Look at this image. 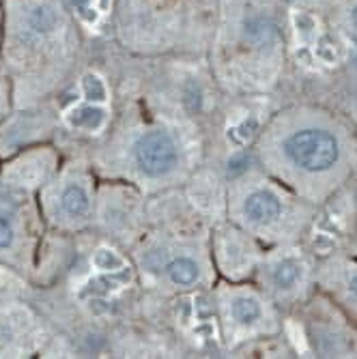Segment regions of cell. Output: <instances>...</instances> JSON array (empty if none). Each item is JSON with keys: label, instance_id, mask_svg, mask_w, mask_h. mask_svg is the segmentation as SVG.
Returning <instances> with one entry per match:
<instances>
[{"label": "cell", "instance_id": "cell-1", "mask_svg": "<svg viewBox=\"0 0 357 359\" xmlns=\"http://www.w3.org/2000/svg\"><path fill=\"white\" fill-rule=\"evenodd\" d=\"M284 151L293 159V164H297L306 172L330 170L340 157L336 136L332 132H325V129H302V132H295L284 142Z\"/></svg>", "mask_w": 357, "mask_h": 359}, {"label": "cell", "instance_id": "cell-2", "mask_svg": "<svg viewBox=\"0 0 357 359\" xmlns=\"http://www.w3.org/2000/svg\"><path fill=\"white\" fill-rule=\"evenodd\" d=\"M132 155L136 166L147 177H161L168 175L179 159L177 142L170 138V134L161 132V129H153V132H144L132 147Z\"/></svg>", "mask_w": 357, "mask_h": 359}, {"label": "cell", "instance_id": "cell-3", "mask_svg": "<svg viewBox=\"0 0 357 359\" xmlns=\"http://www.w3.org/2000/svg\"><path fill=\"white\" fill-rule=\"evenodd\" d=\"M22 215H24V196L15 191L0 194V258L15 260L20 258L24 233H22Z\"/></svg>", "mask_w": 357, "mask_h": 359}, {"label": "cell", "instance_id": "cell-4", "mask_svg": "<svg viewBox=\"0 0 357 359\" xmlns=\"http://www.w3.org/2000/svg\"><path fill=\"white\" fill-rule=\"evenodd\" d=\"M90 209H93V198L86 181L82 177L65 179L56 194V213L60 215V219L82 224L90 215Z\"/></svg>", "mask_w": 357, "mask_h": 359}, {"label": "cell", "instance_id": "cell-5", "mask_svg": "<svg viewBox=\"0 0 357 359\" xmlns=\"http://www.w3.org/2000/svg\"><path fill=\"white\" fill-rule=\"evenodd\" d=\"M65 121L72 129H78V132H86V134H97L106 127L108 121V112L100 106V104H86V106H76L72 108L67 114H65Z\"/></svg>", "mask_w": 357, "mask_h": 359}, {"label": "cell", "instance_id": "cell-6", "mask_svg": "<svg viewBox=\"0 0 357 359\" xmlns=\"http://www.w3.org/2000/svg\"><path fill=\"white\" fill-rule=\"evenodd\" d=\"M243 211H245L248 219H252L256 224H271L274 219L280 217L282 207L271 191H254L248 196Z\"/></svg>", "mask_w": 357, "mask_h": 359}, {"label": "cell", "instance_id": "cell-7", "mask_svg": "<svg viewBox=\"0 0 357 359\" xmlns=\"http://www.w3.org/2000/svg\"><path fill=\"white\" fill-rule=\"evenodd\" d=\"M58 28V13L52 5H35L26 13V30L35 35H52Z\"/></svg>", "mask_w": 357, "mask_h": 359}, {"label": "cell", "instance_id": "cell-8", "mask_svg": "<svg viewBox=\"0 0 357 359\" xmlns=\"http://www.w3.org/2000/svg\"><path fill=\"white\" fill-rule=\"evenodd\" d=\"M170 280L179 286H191L198 280V265L191 258H175L173 263L166 267Z\"/></svg>", "mask_w": 357, "mask_h": 359}, {"label": "cell", "instance_id": "cell-9", "mask_svg": "<svg viewBox=\"0 0 357 359\" xmlns=\"http://www.w3.org/2000/svg\"><path fill=\"white\" fill-rule=\"evenodd\" d=\"M233 316L241 325H252L261 318V306H258L252 297H237L231 306Z\"/></svg>", "mask_w": 357, "mask_h": 359}, {"label": "cell", "instance_id": "cell-10", "mask_svg": "<svg viewBox=\"0 0 357 359\" xmlns=\"http://www.w3.org/2000/svg\"><path fill=\"white\" fill-rule=\"evenodd\" d=\"M302 278V267L295 260H282L274 271V282L278 288H293Z\"/></svg>", "mask_w": 357, "mask_h": 359}, {"label": "cell", "instance_id": "cell-11", "mask_svg": "<svg viewBox=\"0 0 357 359\" xmlns=\"http://www.w3.org/2000/svg\"><path fill=\"white\" fill-rule=\"evenodd\" d=\"M245 35L254 41V43H269L276 35V28L271 22L263 20V18H254L245 24Z\"/></svg>", "mask_w": 357, "mask_h": 359}, {"label": "cell", "instance_id": "cell-12", "mask_svg": "<svg viewBox=\"0 0 357 359\" xmlns=\"http://www.w3.org/2000/svg\"><path fill=\"white\" fill-rule=\"evenodd\" d=\"M82 95L90 104H102V102H106V97H108V88H106V84H104V80L100 76L86 74L82 78Z\"/></svg>", "mask_w": 357, "mask_h": 359}, {"label": "cell", "instance_id": "cell-13", "mask_svg": "<svg viewBox=\"0 0 357 359\" xmlns=\"http://www.w3.org/2000/svg\"><path fill=\"white\" fill-rule=\"evenodd\" d=\"M93 265L100 269V271H116L123 267V258L108 250V248H102V250H97L95 256H93Z\"/></svg>", "mask_w": 357, "mask_h": 359}, {"label": "cell", "instance_id": "cell-14", "mask_svg": "<svg viewBox=\"0 0 357 359\" xmlns=\"http://www.w3.org/2000/svg\"><path fill=\"white\" fill-rule=\"evenodd\" d=\"M7 106H9V100L3 95V90H0V118L5 116V110H7Z\"/></svg>", "mask_w": 357, "mask_h": 359}, {"label": "cell", "instance_id": "cell-15", "mask_svg": "<svg viewBox=\"0 0 357 359\" xmlns=\"http://www.w3.org/2000/svg\"><path fill=\"white\" fill-rule=\"evenodd\" d=\"M349 286H351V292H353V295L357 297V276H355V278L351 280V284H349Z\"/></svg>", "mask_w": 357, "mask_h": 359}, {"label": "cell", "instance_id": "cell-16", "mask_svg": "<svg viewBox=\"0 0 357 359\" xmlns=\"http://www.w3.org/2000/svg\"><path fill=\"white\" fill-rule=\"evenodd\" d=\"M353 26L357 28V7L353 9Z\"/></svg>", "mask_w": 357, "mask_h": 359}]
</instances>
